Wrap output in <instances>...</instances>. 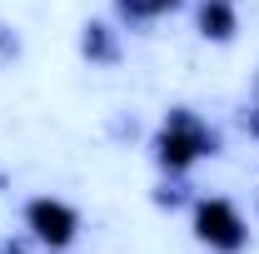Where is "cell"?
Returning <instances> with one entry per match:
<instances>
[{"label": "cell", "instance_id": "obj_2", "mask_svg": "<svg viewBox=\"0 0 259 254\" xmlns=\"http://www.w3.org/2000/svg\"><path fill=\"white\" fill-rule=\"evenodd\" d=\"M194 229H199V239L214 244V249H239V244H244V220H239V209H234L229 199H204L199 215H194Z\"/></svg>", "mask_w": 259, "mask_h": 254}, {"label": "cell", "instance_id": "obj_1", "mask_svg": "<svg viewBox=\"0 0 259 254\" xmlns=\"http://www.w3.org/2000/svg\"><path fill=\"white\" fill-rule=\"evenodd\" d=\"M214 150V135L194 120L190 110H169V120H164V130H160V159L169 164V170H185L190 159H199V155H209Z\"/></svg>", "mask_w": 259, "mask_h": 254}, {"label": "cell", "instance_id": "obj_4", "mask_svg": "<svg viewBox=\"0 0 259 254\" xmlns=\"http://www.w3.org/2000/svg\"><path fill=\"white\" fill-rule=\"evenodd\" d=\"M199 30L214 35V40H229L234 35V5L229 0H204L199 5Z\"/></svg>", "mask_w": 259, "mask_h": 254}, {"label": "cell", "instance_id": "obj_6", "mask_svg": "<svg viewBox=\"0 0 259 254\" xmlns=\"http://www.w3.org/2000/svg\"><path fill=\"white\" fill-rule=\"evenodd\" d=\"M130 15H160V10H169L175 0H120Z\"/></svg>", "mask_w": 259, "mask_h": 254}, {"label": "cell", "instance_id": "obj_5", "mask_svg": "<svg viewBox=\"0 0 259 254\" xmlns=\"http://www.w3.org/2000/svg\"><path fill=\"white\" fill-rule=\"evenodd\" d=\"M85 55H95V60H115V45H110L105 25H90V30H85Z\"/></svg>", "mask_w": 259, "mask_h": 254}, {"label": "cell", "instance_id": "obj_3", "mask_svg": "<svg viewBox=\"0 0 259 254\" xmlns=\"http://www.w3.org/2000/svg\"><path fill=\"white\" fill-rule=\"evenodd\" d=\"M25 220H30V229L40 234V239H50V244H65V239H75V209L70 204H60V199H35L30 209H25Z\"/></svg>", "mask_w": 259, "mask_h": 254}]
</instances>
